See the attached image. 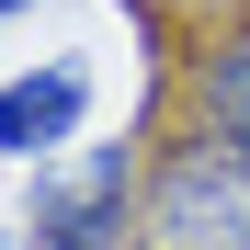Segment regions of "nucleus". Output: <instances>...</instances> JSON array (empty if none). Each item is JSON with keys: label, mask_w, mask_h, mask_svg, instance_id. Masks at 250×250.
<instances>
[{"label": "nucleus", "mask_w": 250, "mask_h": 250, "mask_svg": "<svg viewBox=\"0 0 250 250\" xmlns=\"http://www.w3.org/2000/svg\"><path fill=\"white\" fill-rule=\"evenodd\" d=\"M137 239L148 250H250V159L228 137H205V125H182V137L148 159Z\"/></svg>", "instance_id": "f257e3e1"}, {"label": "nucleus", "mask_w": 250, "mask_h": 250, "mask_svg": "<svg viewBox=\"0 0 250 250\" xmlns=\"http://www.w3.org/2000/svg\"><path fill=\"white\" fill-rule=\"evenodd\" d=\"M137 193H148V159L137 137H103L80 171H34V205H23V239L34 250H125L137 239Z\"/></svg>", "instance_id": "f03ea898"}, {"label": "nucleus", "mask_w": 250, "mask_h": 250, "mask_svg": "<svg viewBox=\"0 0 250 250\" xmlns=\"http://www.w3.org/2000/svg\"><path fill=\"white\" fill-rule=\"evenodd\" d=\"M80 125H91V57H46V68L0 80V159L46 171V159H68Z\"/></svg>", "instance_id": "7ed1b4c3"}, {"label": "nucleus", "mask_w": 250, "mask_h": 250, "mask_svg": "<svg viewBox=\"0 0 250 250\" xmlns=\"http://www.w3.org/2000/svg\"><path fill=\"white\" fill-rule=\"evenodd\" d=\"M182 125H205L250 159V34H205L182 57Z\"/></svg>", "instance_id": "20e7f679"}, {"label": "nucleus", "mask_w": 250, "mask_h": 250, "mask_svg": "<svg viewBox=\"0 0 250 250\" xmlns=\"http://www.w3.org/2000/svg\"><path fill=\"white\" fill-rule=\"evenodd\" d=\"M12 12H34V0H0V23H12Z\"/></svg>", "instance_id": "39448f33"}]
</instances>
